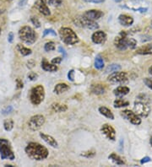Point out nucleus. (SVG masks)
Wrapping results in <instances>:
<instances>
[{
  "instance_id": "25",
  "label": "nucleus",
  "mask_w": 152,
  "mask_h": 167,
  "mask_svg": "<svg viewBox=\"0 0 152 167\" xmlns=\"http://www.w3.org/2000/svg\"><path fill=\"white\" fill-rule=\"evenodd\" d=\"M52 109L55 112H64L67 111L68 107L66 105H64V104L53 103L52 104Z\"/></svg>"
},
{
  "instance_id": "48",
  "label": "nucleus",
  "mask_w": 152,
  "mask_h": 167,
  "mask_svg": "<svg viewBox=\"0 0 152 167\" xmlns=\"http://www.w3.org/2000/svg\"><path fill=\"white\" fill-rule=\"evenodd\" d=\"M149 73L150 75H152V66H150V68H149Z\"/></svg>"
},
{
  "instance_id": "43",
  "label": "nucleus",
  "mask_w": 152,
  "mask_h": 167,
  "mask_svg": "<svg viewBox=\"0 0 152 167\" xmlns=\"http://www.w3.org/2000/svg\"><path fill=\"white\" fill-rule=\"evenodd\" d=\"M150 161H151V159L148 157V156H145V157H144V158L140 160V164L144 165L147 163V162H150Z\"/></svg>"
},
{
  "instance_id": "47",
  "label": "nucleus",
  "mask_w": 152,
  "mask_h": 167,
  "mask_svg": "<svg viewBox=\"0 0 152 167\" xmlns=\"http://www.w3.org/2000/svg\"><path fill=\"white\" fill-rule=\"evenodd\" d=\"M123 138H122L121 140H120V148H119V150H120V151H123Z\"/></svg>"
},
{
  "instance_id": "37",
  "label": "nucleus",
  "mask_w": 152,
  "mask_h": 167,
  "mask_svg": "<svg viewBox=\"0 0 152 167\" xmlns=\"http://www.w3.org/2000/svg\"><path fill=\"white\" fill-rule=\"evenodd\" d=\"M37 78H38V75H37L36 73H34V72H30V73L28 74V79H30V80H31V81L37 80Z\"/></svg>"
},
{
  "instance_id": "14",
  "label": "nucleus",
  "mask_w": 152,
  "mask_h": 167,
  "mask_svg": "<svg viewBox=\"0 0 152 167\" xmlns=\"http://www.w3.org/2000/svg\"><path fill=\"white\" fill-rule=\"evenodd\" d=\"M84 16L85 18L91 20H99L104 15L103 12L98 10V9H91V10H87L86 12L84 13Z\"/></svg>"
},
{
  "instance_id": "23",
  "label": "nucleus",
  "mask_w": 152,
  "mask_h": 167,
  "mask_svg": "<svg viewBox=\"0 0 152 167\" xmlns=\"http://www.w3.org/2000/svg\"><path fill=\"white\" fill-rule=\"evenodd\" d=\"M91 91L95 94H102L105 93L106 89L102 85H93L91 86Z\"/></svg>"
},
{
  "instance_id": "36",
  "label": "nucleus",
  "mask_w": 152,
  "mask_h": 167,
  "mask_svg": "<svg viewBox=\"0 0 152 167\" xmlns=\"http://www.w3.org/2000/svg\"><path fill=\"white\" fill-rule=\"evenodd\" d=\"M144 83L145 84V85L148 88L152 90V79H150V78H145V79H144Z\"/></svg>"
},
{
  "instance_id": "17",
  "label": "nucleus",
  "mask_w": 152,
  "mask_h": 167,
  "mask_svg": "<svg viewBox=\"0 0 152 167\" xmlns=\"http://www.w3.org/2000/svg\"><path fill=\"white\" fill-rule=\"evenodd\" d=\"M40 137H41L47 144L52 146V148H58V142L56 141V139H55L53 137L50 136L48 134H43V133H40Z\"/></svg>"
},
{
  "instance_id": "24",
  "label": "nucleus",
  "mask_w": 152,
  "mask_h": 167,
  "mask_svg": "<svg viewBox=\"0 0 152 167\" xmlns=\"http://www.w3.org/2000/svg\"><path fill=\"white\" fill-rule=\"evenodd\" d=\"M108 159L113 161V163H115L116 165H123L125 164V162L123 161V160L118 155H117L115 153H113L108 156Z\"/></svg>"
},
{
  "instance_id": "5",
  "label": "nucleus",
  "mask_w": 152,
  "mask_h": 167,
  "mask_svg": "<svg viewBox=\"0 0 152 167\" xmlns=\"http://www.w3.org/2000/svg\"><path fill=\"white\" fill-rule=\"evenodd\" d=\"M45 98V90L42 85H38L31 89L30 91V100L35 106H38Z\"/></svg>"
},
{
  "instance_id": "53",
  "label": "nucleus",
  "mask_w": 152,
  "mask_h": 167,
  "mask_svg": "<svg viewBox=\"0 0 152 167\" xmlns=\"http://www.w3.org/2000/svg\"><path fill=\"white\" fill-rule=\"evenodd\" d=\"M151 27H152V22H151Z\"/></svg>"
},
{
  "instance_id": "41",
  "label": "nucleus",
  "mask_w": 152,
  "mask_h": 167,
  "mask_svg": "<svg viewBox=\"0 0 152 167\" xmlns=\"http://www.w3.org/2000/svg\"><path fill=\"white\" fill-rule=\"evenodd\" d=\"M86 3H101L105 2V0H84Z\"/></svg>"
},
{
  "instance_id": "32",
  "label": "nucleus",
  "mask_w": 152,
  "mask_h": 167,
  "mask_svg": "<svg viewBox=\"0 0 152 167\" xmlns=\"http://www.w3.org/2000/svg\"><path fill=\"white\" fill-rule=\"evenodd\" d=\"M47 2L52 6H59L63 3V0H47Z\"/></svg>"
},
{
  "instance_id": "8",
  "label": "nucleus",
  "mask_w": 152,
  "mask_h": 167,
  "mask_svg": "<svg viewBox=\"0 0 152 167\" xmlns=\"http://www.w3.org/2000/svg\"><path fill=\"white\" fill-rule=\"evenodd\" d=\"M134 112L140 117H147L150 112V108L148 104L142 101H135L134 106Z\"/></svg>"
},
{
  "instance_id": "33",
  "label": "nucleus",
  "mask_w": 152,
  "mask_h": 167,
  "mask_svg": "<svg viewBox=\"0 0 152 167\" xmlns=\"http://www.w3.org/2000/svg\"><path fill=\"white\" fill-rule=\"evenodd\" d=\"M30 21H31V23L36 26L37 28H39L41 27V23H40L39 20L37 18V17H35V16H32L31 18H30Z\"/></svg>"
},
{
  "instance_id": "45",
  "label": "nucleus",
  "mask_w": 152,
  "mask_h": 167,
  "mask_svg": "<svg viewBox=\"0 0 152 167\" xmlns=\"http://www.w3.org/2000/svg\"><path fill=\"white\" fill-rule=\"evenodd\" d=\"M13 41H14V34H13V32H10L8 36V42L9 43H12Z\"/></svg>"
},
{
  "instance_id": "13",
  "label": "nucleus",
  "mask_w": 152,
  "mask_h": 167,
  "mask_svg": "<svg viewBox=\"0 0 152 167\" xmlns=\"http://www.w3.org/2000/svg\"><path fill=\"white\" fill-rule=\"evenodd\" d=\"M91 40L95 44H103L106 41V34L102 30H97L92 34Z\"/></svg>"
},
{
  "instance_id": "38",
  "label": "nucleus",
  "mask_w": 152,
  "mask_h": 167,
  "mask_svg": "<svg viewBox=\"0 0 152 167\" xmlns=\"http://www.w3.org/2000/svg\"><path fill=\"white\" fill-rule=\"evenodd\" d=\"M68 78H69L70 81H74V70L71 69L69 71V73H68Z\"/></svg>"
},
{
  "instance_id": "16",
  "label": "nucleus",
  "mask_w": 152,
  "mask_h": 167,
  "mask_svg": "<svg viewBox=\"0 0 152 167\" xmlns=\"http://www.w3.org/2000/svg\"><path fill=\"white\" fill-rule=\"evenodd\" d=\"M118 22L123 26H130L134 23V19L129 15L122 14L118 16Z\"/></svg>"
},
{
  "instance_id": "34",
  "label": "nucleus",
  "mask_w": 152,
  "mask_h": 167,
  "mask_svg": "<svg viewBox=\"0 0 152 167\" xmlns=\"http://www.w3.org/2000/svg\"><path fill=\"white\" fill-rule=\"evenodd\" d=\"M95 155H96V152L94 150H90V151L83 153L81 155L84 156V157H86V158H91V157H94Z\"/></svg>"
},
{
  "instance_id": "22",
  "label": "nucleus",
  "mask_w": 152,
  "mask_h": 167,
  "mask_svg": "<svg viewBox=\"0 0 152 167\" xmlns=\"http://www.w3.org/2000/svg\"><path fill=\"white\" fill-rule=\"evenodd\" d=\"M98 111H99V112H100L101 115L106 116V118L111 119V120H114V115H113V112H111V110L108 109V108H106L105 106H101V107H99Z\"/></svg>"
},
{
  "instance_id": "2",
  "label": "nucleus",
  "mask_w": 152,
  "mask_h": 167,
  "mask_svg": "<svg viewBox=\"0 0 152 167\" xmlns=\"http://www.w3.org/2000/svg\"><path fill=\"white\" fill-rule=\"evenodd\" d=\"M128 32L123 30L114 40V45L118 49L124 51L126 49H134L137 46L136 40L134 38H128Z\"/></svg>"
},
{
  "instance_id": "31",
  "label": "nucleus",
  "mask_w": 152,
  "mask_h": 167,
  "mask_svg": "<svg viewBox=\"0 0 152 167\" xmlns=\"http://www.w3.org/2000/svg\"><path fill=\"white\" fill-rule=\"evenodd\" d=\"M44 50L46 52H52L55 50V44L53 42H48L44 46Z\"/></svg>"
},
{
  "instance_id": "4",
  "label": "nucleus",
  "mask_w": 152,
  "mask_h": 167,
  "mask_svg": "<svg viewBox=\"0 0 152 167\" xmlns=\"http://www.w3.org/2000/svg\"><path fill=\"white\" fill-rule=\"evenodd\" d=\"M19 37L27 45H32L37 41V34L30 26H23L19 30Z\"/></svg>"
},
{
  "instance_id": "28",
  "label": "nucleus",
  "mask_w": 152,
  "mask_h": 167,
  "mask_svg": "<svg viewBox=\"0 0 152 167\" xmlns=\"http://www.w3.org/2000/svg\"><path fill=\"white\" fill-rule=\"evenodd\" d=\"M129 105L128 100H123V99H117L113 102V106L115 108H121V107H126Z\"/></svg>"
},
{
  "instance_id": "6",
  "label": "nucleus",
  "mask_w": 152,
  "mask_h": 167,
  "mask_svg": "<svg viewBox=\"0 0 152 167\" xmlns=\"http://www.w3.org/2000/svg\"><path fill=\"white\" fill-rule=\"evenodd\" d=\"M0 156L2 160L5 159H8L9 160H15V156L12 150L11 143L8 139L0 138Z\"/></svg>"
},
{
  "instance_id": "39",
  "label": "nucleus",
  "mask_w": 152,
  "mask_h": 167,
  "mask_svg": "<svg viewBox=\"0 0 152 167\" xmlns=\"http://www.w3.org/2000/svg\"><path fill=\"white\" fill-rule=\"evenodd\" d=\"M13 111V107L11 106H7L6 108H4V109L2 111V113L3 114H4V115H6V114H9V113L12 112Z\"/></svg>"
},
{
  "instance_id": "21",
  "label": "nucleus",
  "mask_w": 152,
  "mask_h": 167,
  "mask_svg": "<svg viewBox=\"0 0 152 167\" xmlns=\"http://www.w3.org/2000/svg\"><path fill=\"white\" fill-rule=\"evenodd\" d=\"M69 90V86L67 84H65V83H59L58 85H56V86L54 87V93L60 94L64 93V92H66Z\"/></svg>"
},
{
  "instance_id": "20",
  "label": "nucleus",
  "mask_w": 152,
  "mask_h": 167,
  "mask_svg": "<svg viewBox=\"0 0 152 167\" xmlns=\"http://www.w3.org/2000/svg\"><path fill=\"white\" fill-rule=\"evenodd\" d=\"M129 88L127 86H118V88L113 90V94L118 97H123L129 93Z\"/></svg>"
},
{
  "instance_id": "3",
  "label": "nucleus",
  "mask_w": 152,
  "mask_h": 167,
  "mask_svg": "<svg viewBox=\"0 0 152 167\" xmlns=\"http://www.w3.org/2000/svg\"><path fill=\"white\" fill-rule=\"evenodd\" d=\"M61 41L67 45H74L79 42V37L71 28L62 27L58 31Z\"/></svg>"
},
{
  "instance_id": "51",
  "label": "nucleus",
  "mask_w": 152,
  "mask_h": 167,
  "mask_svg": "<svg viewBox=\"0 0 152 167\" xmlns=\"http://www.w3.org/2000/svg\"><path fill=\"white\" fill-rule=\"evenodd\" d=\"M3 10H1V9H0V15H1V14H3Z\"/></svg>"
},
{
  "instance_id": "27",
  "label": "nucleus",
  "mask_w": 152,
  "mask_h": 167,
  "mask_svg": "<svg viewBox=\"0 0 152 167\" xmlns=\"http://www.w3.org/2000/svg\"><path fill=\"white\" fill-rule=\"evenodd\" d=\"M121 69V66L119 64H113L108 65L107 67L106 68V69L104 71L105 73H112L113 72H117V71H119Z\"/></svg>"
},
{
  "instance_id": "1",
  "label": "nucleus",
  "mask_w": 152,
  "mask_h": 167,
  "mask_svg": "<svg viewBox=\"0 0 152 167\" xmlns=\"http://www.w3.org/2000/svg\"><path fill=\"white\" fill-rule=\"evenodd\" d=\"M25 151L29 158L34 160H43L47 158L49 152L47 149L37 142H30L25 147Z\"/></svg>"
},
{
  "instance_id": "50",
  "label": "nucleus",
  "mask_w": 152,
  "mask_h": 167,
  "mask_svg": "<svg viewBox=\"0 0 152 167\" xmlns=\"http://www.w3.org/2000/svg\"><path fill=\"white\" fill-rule=\"evenodd\" d=\"M150 144H151V146H152V137L150 138Z\"/></svg>"
},
{
  "instance_id": "11",
  "label": "nucleus",
  "mask_w": 152,
  "mask_h": 167,
  "mask_svg": "<svg viewBox=\"0 0 152 167\" xmlns=\"http://www.w3.org/2000/svg\"><path fill=\"white\" fill-rule=\"evenodd\" d=\"M121 115L124 117L125 119H127L128 121H130L132 124L134 125H140L141 123V119L139 116L137 115L136 113L132 112L130 110H124L121 112Z\"/></svg>"
},
{
  "instance_id": "40",
  "label": "nucleus",
  "mask_w": 152,
  "mask_h": 167,
  "mask_svg": "<svg viewBox=\"0 0 152 167\" xmlns=\"http://www.w3.org/2000/svg\"><path fill=\"white\" fill-rule=\"evenodd\" d=\"M62 60H63V58H60V57H58V58H53V59L51 61V63H52V64H59L61 62H62Z\"/></svg>"
},
{
  "instance_id": "35",
  "label": "nucleus",
  "mask_w": 152,
  "mask_h": 167,
  "mask_svg": "<svg viewBox=\"0 0 152 167\" xmlns=\"http://www.w3.org/2000/svg\"><path fill=\"white\" fill-rule=\"evenodd\" d=\"M52 35V36H54V37H56L57 36V34H56V32H55L54 30H52V29H47V30H45L44 31H43V37H45L46 36H47V35Z\"/></svg>"
},
{
  "instance_id": "42",
  "label": "nucleus",
  "mask_w": 152,
  "mask_h": 167,
  "mask_svg": "<svg viewBox=\"0 0 152 167\" xmlns=\"http://www.w3.org/2000/svg\"><path fill=\"white\" fill-rule=\"evenodd\" d=\"M58 51H59V52H61L62 54H63V58H66L67 57V53H66V51H65V49L63 47V46H59L58 47Z\"/></svg>"
},
{
  "instance_id": "12",
  "label": "nucleus",
  "mask_w": 152,
  "mask_h": 167,
  "mask_svg": "<svg viewBox=\"0 0 152 167\" xmlns=\"http://www.w3.org/2000/svg\"><path fill=\"white\" fill-rule=\"evenodd\" d=\"M101 132L108 138L112 141H115L116 139V132L115 129L109 124H103L101 128Z\"/></svg>"
},
{
  "instance_id": "29",
  "label": "nucleus",
  "mask_w": 152,
  "mask_h": 167,
  "mask_svg": "<svg viewBox=\"0 0 152 167\" xmlns=\"http://www.w3.org/2000/svg\"><path fill=\"white\" fill-rule=\"evenodd\" d=\"M104 67L103 58L101 57L100 55H97L95 58V68L97 69H101Z\"/></svg>"
},
{
  "instance_id": "7",
  "label": "nucleus",
  "mask_w": 152,
  "mask_h": 167,
  "mask_svg": "<svg viewBox=\"0 0 152 167\" xmlns=\"http://www.w3.org/2000/svg\"><path fill=\"white\" fill-rule=\"evenodd\" d=\"M74 22L76 25H78L79 27L86 28L89 30H97L99 28V25L96 22H95V20H91L85 18L84 15L76 17Z\"/></svg>"
},
{
  "instance_id": "15",
  "label": "nucleus",
  "mask_w": 152,
  "mask_h": 167,
  "mask_svg": "<svg viewBox=\"0 0 152 167\" xmlns=\"http://www.w3.org/2000/svg\"><path fill=\"white\" fill-rule=\"evenodd\" d=\"M35 7L41 14H42L45 16H48V15H51L50 9L47 7V5L46 4L44 0H37V2L35 3Z\"/></svg>"
},
{
  "instance_id": "19",
  "label": "nucleus",
  "mask_w": 152,
  "mask_h": 167,
  "mask_svg": "<svg viewBox=\"0 0 152 167\" xmlns=\"http://www.w3.org/2000/svg\"><path fill=\"white\" fill-rule=\"evenodd\" d=\"M136 53L140 55L152 54V43H149L139 47L136 50Z\"/></svg>"
},
{
  "instance_id": "10",
  "label": "nucleus",
  "mask_w": 152,
  "mask_h": 167,
  "mask_svg": "<svg viewBox=\"0 0 152 167\" xmlns=\"http://www.w3.org/2000/svg\"><path fill=\"white\" fill-rule=\"evenodd\" d=\"M45 123V117L42 115H35L31 116L28 121V127L30 130L37 131Z\"/></svg>"
},
{
  "instance_id": "18",
  "label": "nucleus",
  "mask_w": 152,
  "mask_h": 167,
  "mask_svg": "<svg viewBox=\"0 0 152 167\" xmlns=\"http://www.w3.org/2000/svg\"><path fill=\"white\" fill-rule=\"evenodd\" d=\"M41 66H42V68L44 71H47V72H56L58 70V67L55 64H52V63L49 64L46 58H42Z\"/></svg>"
},
{
  "instance_id": "49",
  "label": "nucleus",
  "mask_w": 152,
  "mask_h": 167,
  "mask_svg": "<svg viewBox=\"0 0 152 167\" xmlns=\"http://www.w3.org/2000/svg\"><path fill=\"white\" fill-rule=\"evenodd\" d=\"M113 1H114L115 3H120V2H122L123 0H113Z\"/></svg>"
},
{
  "instance_id": "46",
  "label": "nucleus",
  "mask_w": 152,
  "mask_h": 167,
  "mask_svg": "<svg viewBox=\"0 0 152 167\" xmlns=\"http://www.w3.org/2000/svg\"><path fill=\"white\" fill-rule=\"evenodd\" d=\"M25 2H26V0H20V1H19V4H20V6H23V5H25Z\"/></svg>"
},
{
  "instance_id": "44",
  "label": "nucleus",
  "mask_w": 152,
  "mask_h": 167,
  "mask_svg": "<svg viewBox=\"0 0 152 167\" xmlns=\"http://www.w3.org/2000/svg\"><path fill=\"white\" fill-rule=\"evenodd\" d=\"M16 85H17V89H22L24 87V85H23V82H22L20 79H17L16 80Z\"/></svg>"
},
{
  "instance_id": "30",
  "label": "nucleus",
  "mask_w": 152,
  "mask_h": 167,
  "mask_svg": "<svg viewBox=\"0 0 152 167\" xmlns=\"http://www.w3.org/2000/svg\"><path fill=\"white\" fill-rule=\"evenodd\" d=\"M3 128L7 132L11 131L14 128V121L12 119H6L3 121Z\"/></svg>"
},
{
  "instance_id": "9",
  "label": "nucleus",
  "mask_w": 152,
  "mask_h": 167,
  "mask_svg": "<svg viewBox=\"0 0 152 167\" xmlns=\"http://www.w3.org/2000/svg\"><path fill=\"white\" fill-rule=\"evenodd\" d=\"M107 80L110 83H113V84H122V85H124L126 83L128 82V76L127 73L124 72H113L108 76Z\"/></svg>"
},
{
  "instance_id": "52",
  "label": "nucleus",
  "mask_w": 152,
  "mask_h": 167,
  "mask_svg": "<svg viewBox=\"0 0 152 167\" xmlns=\"http://www.w3.org/2000/svg\"><path fill=\"white\" fill-rule=\"evenodd\" d=\"M0 34H1V29H0Z\"/></svg>"
},
{
  "instance_id": "26",
  "label": "nucleus",
  "mask_w": 152,
  "mask_h": 167,
  "mask_svg": "<svg viewBox=\"0 0 152 167\" xmlns=\"http://www.w3.org/2000/svg\"><path fill=\"white\" fill-rule=\"evenodd\" d=\"M16 48L20 52V53L24 57H26V56H29V55L31 54V50L30 48H27V47L24 46L22 44H18Z\"/></svg>"
}]
</instances>
